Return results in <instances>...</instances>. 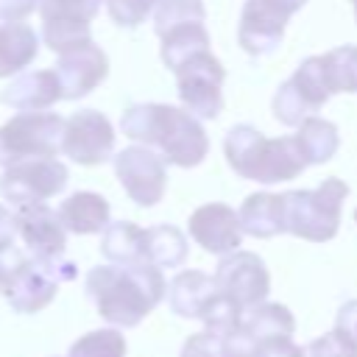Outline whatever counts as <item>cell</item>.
Here are the masks:
<instances>
[{
	"label": "cell",
	"instance_id": "1",
	"mask_svg": "<svg viewBox=\"0 0 357 357\" xmlns=\"http://www.w3.org/2000/svg\"><path fill=\"white\" fill-rule=\"evenodd\" d=\"M84 290L106 324L131 329L167 296V282L156 265L109 262L86 273Z\"/></svg>",
	"mask_w": 357,
	"mask_h": 357
},
{
	"label": "cell",
	"instance_id": "2",
	"mask_svg": "<svg viewBox=\"0 0 357 357\" xmlns=\"http://www.w3.org/2000/svg\"><path fill=\"white\" fill-rule=\"evenodd\" d=\"M120 131L176 167H195L209 153V137L198 117L167 103H131L120 117Z\"/></svg>",
	"mask_w": 357,
	"mask_h": 357
},
{
	"label": "cell",
	"instance_id": "3",
	"mask_svg": "<svg viewBox=\"0 0 357 357\" xmlns=\"http://www.w3.org/2000/svg\"><path fill=\"white\" fill-rule=\"evenodd\" d=\"M223 153L229 167L248 181L259 184H279L301 176L310 165L304 159V151L296 139L290 137H265L259 128L240 123L226 131L223 139Z\"/></svg>",
	"mask_w": 357,
	"mask_h": 357
},
{
	"label": "cell",
	"instance_id": "4",
	"mask_svg": "<svg viewBox=\"0 0 357 357\" xmlns=\"http://www.w3.org/2000/svg\"><path fill=\"white\" fill-rule=\"evenodd\" d=\"M282 195L287 234L310 243H326L337 234L343 201L349 195V184L343 178L329 176L312 190H287Z\"/></svg>",
	"mask_w": 357,
	"mask_h": 357
},
{
	"label": "cell",
	"instance_id": "5",
	"mask_svg": "<svg viewBox=\"0 0 357 357\" xmlns=\"http://www.w3.org/2000/svg\"><path fill=\"white\" fill-rule=\"evenodd\" d=\"M64 117L56 112H20L0 126V165L47 159L61 151Z\"/></svg>",
	"mask_w": 357,
	"mask_h": 357
},
{
	"label": "cell",
	"instance_id": "6",
	"mask_svg": "<svg viewBox=\"0 0 357 357\" xmlns=\"http://www.w3.org/2000/svg\"><path fill=\"white\" fill-rule=\"evenodd\" d=\"M329 84L324 73V56H307L296 73L279 84L273 95V117L282 126L298 128L307 117H312L329 100Z\"/></svg>",
	"mask_w": 357,
	"mask_h": 357
},
{
	"label": "cell",
	"instance_id": "7",
	"mask_svg": "<svg viewBox=\"0 0 357 357\" xmlns=\"http://www.w3.org/2000/svg\"><path fill=\"white\" fill-rule=\"evenodd\" d=\"M223 81L226 70L212 56V50L187 59L176 70V92L181 106L198 120H215L223 112Z\"/></svg>",
	"mask_w": 357,
	"mask_h": 357
},
{
	"label": "cell",
	"instance_id": "8",
	"mask_svg": "<svg viewBox=\"0 0 357 357\" xmlns=\"http://www.w3.org/2000/svg\"><path fill=\"white\" fill-rule=\"evenodd\" d=\"M70 181L67 165L56 156L47 159H25L3 170L0 176V195L11 201L14 206L28 204H45L47 198L64 192Z\"/></svg>",
	"mask_w": 357,
	"mask_h": 357
},
{
	"label": "cell",
	"instance_id": "9",
	"mask_svg": "<svg viewBox=\"0 0 357 357\" xmlns=\"http://www.w3.org/2000/svg\"><path fill=\"white\" fill-rule=\"evenodd\" d=\"M298 11L293 0H245L237 25V42L248 56H271L284 39V25Z\"/></svg>",
	"mask_w": 357,
	"mask_h": 357
},
{
	"label": "cell",
	"instance_id": "10",
	"mask_svg": "<svg viewBox=\"0 0 357 357\" xmlns=\"http://www.w3.org/2000/svg\"><path fill=\"white\" fill-rule=\"evenodd\" d=\"M112 162H114L117 181L123 184L126 195L137 206H156L165 198L167 167L156 151H151L145 145H131V148H123L120 153H114Z\"/></svg>",
	"mask_w": 357,
	"mask_h": 357
},
{
	"label": "cell",
	"instance_id": "11",
	"mask_svg": "<svg viewBox=\"0 0 357 357\" xmlns=\"http://www.w3.org/2000/svg\"><path fill=\"white\" fill-rule=\"evenodd\" d=\"M106 0H42V39L53 53H64L86 39L92 31V20L100 14Z\"/></svg>",
	"mask_w": 357,
	"mask_h": 357
},
{
	"label": "cell",
	"instance_id": "12",
	"mask_svg": "<svg viewBox=\"0 0 357 357\" xmlns=\"http://www.w3.org/2000/svg\"><path fill=\"white\" fill-rule=\"evenodd\" d=\"M212 279L218 284V293H223L243 310L262 304L271 293V273H268L262 257H257L254 251L237 248V251L226 254L218 262Z\"/></svg>",
	"mask_w": 357,
	"mask_h": 357
},
{
	"label": "cell",
	"instance_id": "13",
	"mask_svg": "<svg viewBox=\"0 0 357 357\" xmlns=\"http://www.w3.org/2000/svg\"><path fill=\"white\" fill-rule=\"evenodd\" d=\"M61 151L75 165H100L114 156V128L98 109H81L64 120Z\"/></svg>",
	"mask_w": 357,
	"mask_h": 357
},
{
	"label": "cell",
	"instance_id": "14",
	"mask_svg": "<svg viewBox=\"0 0 357 357\" xmlns=\"http://www.w3.org/2000/svg\"><path fill=\"white\" fill-rule=\"evenodd\" d=\"M56 75H59L64 100H78V98H86L95 86H100L106 81L109 59H106L100 45L86 39V42L59 53Z\"/></svg>",
	"mask_w": 357,
	"mask_h": 357
},
{
	"label": "cell",
	"instance_id": "15",
	"mask_svg": "<svg viewBox=\"0 0 357 357\" xmlns=\"http://www.w3.org/2000/svg\"><path fill=\"white\" fill-rule=\"evenodd\" d=\"M14 226H17L20 240L25 243V251L33 259H56V257H64L67 229H64L59 212L50 209L47 204L17 206Z\"/></svg>",
	"mask_w": 357,
	"mask_h": 357
},
{
	"label": "cell",
	"instance_id": "16",
	"mask_svg": "<svg viewBox=\"0 0 357 357\" xmlns=\"http://www.w3.org/2000/svg\"><path fill=\"white\" fill-rule=\"evenodd\" d=\"M187 229H190V237L206 254H218V257L237 251L243 243V234H245L240 226V215L229 204H220V201L198 206L190 215Z\"/></svg>",
	"mask_w": 357,
	"mask_h": 357
},
{
	"label": "cell",
	"instance_id": "17",
	"mask_svg": "<svg viewBox=\"0 0 357 357\" xmlns=\"http://www.w3.org/2000/svg\"><path fill=\"white\" fill-rule=\"evenodd\" d=\"M0 100L17 112H45L56 100H64V95L56 70H33L17 75L0 92Z\"/></svg>",
	"mask_w": 357,
	"mask_h": 357
},
{
	"label": "cell",
	"instance_id": "18",
	"mask_svg": "<svg viewBox=\"0 0 357 357\" xmlns=\"http://www.w3.org/2000/svg\"><path fill=\"white\" fill-rule=\"evenodd\" d=\"M218 298V284L204 271H178L167 284V307L181 318H204Z\"/></svg>",
	"mask_w": 357,
	"mask_h": 357
},
{
	"label": "cell",
	"instance_id": "19",
	"mask_svg": "<svg viewBox=\"0 0 357 357\" xmlns=\"http://www.w3.org/2000/svg\"><path fill=\"white\" fill-rule=\"evenodd\" d=\"M59 218L73 234H98L112 223V206L100 192H73L61 201Z\"/></svg>",
	"mask_w": 357,
	"mask_h": 357
},
{
	"label": "cell",
	"instance_id": "20",
	"mask_svg": "<svg viewBox=\"0 0 357 357\" xmlns=\"http://www.w3.org/2000/svg\"><path fill=\"white\" fill-rule=\"evenodd\" d=\"M240 226L245 234L268 240L284 234V195L276 192H254L240 206Z\"/></svg>",
	"mask_w": 357,
	"mask_h": 357
},
{
	"label": "cell",
	"instance_id": "21",
	"mask_svg": "<svg viewBox=\"0 0 357 357\" xmlns=\"http://www.w3.org/2000/svg\"><path fill=\"white\" fill-rule=\"evenodd\" d=\"M39 56V33L25 22L0 25V78L22 73Z\"/></svg>",
	"mask_w": 357,
	"mask_h": 357
},
{
	"label": "cell",
	"instance_id": "22",
	"mask_svg": "<svg viewBox=\"0 0 357 357\" xmlns=\"http://www.w3.org/2000/svg\"><path fill=\"white\" fill-rule=\"evenodd\" d=\"M100 254L114 265H148L145 229L131 220H112L100 231Z\"/></svg>",
	"mask_w": 357,
	"mask_h": 357
},
{
	"label": "cell",
	"instance_id": "23",
	"mask_svg": "<svg viewBox=\"0 0 357 357\" xmlns=\"http://www.w3.org/2000/svg\"><path fill=\"white\" fill-rule=\"evenodd\" d=\"M162 61L167 70H178L187 59L209 50V31L204 22H184L176 25L170 31H165L162 36Z\"/></svg>",
	"mask_w": 357,
	"mask_h": 357
},
{
	"label": "cell",
	"instance_id": "24",
	"mask_svg": "<svg viewBox=\"0 0 357 357\" xmlns=\"http://www.w3.org/2000/svg\"><path fill=\"white\" fill-rule=\"evenodd\" d=\"M296 139L304 151V159L307 165H324L329 162L337 148H340V134H337V126L324 120V117H307L298 131H296Z\"/></svg>",
	"mask_w": 357,
	"mask_h": 357
},
{
	"label": "cell",
	"instance_id": "25",
	"mask_svg": "<svg viewBox=\"0 0 357 357\" xmlns=\"http://www.w3.org/2000/svg\"><path fill=\"white\" fill-rule=\"evenodd\" d=\"M187 259V237L181 229L159 223L145 229V262L156 268H178Z\"/></svg>",
	"mask_w": 357,
	"mask_h": 357
},
{
	"label": "cell",
	"instance_id": "26",
	"mask_svg": "<svg viewBox=\"0 0 357 357\" xmlns=\"http://www.w3.org/2000/svg\"><path fill=\"white\" fill-rule=\"evenodd\" d=\"M243 326L259 343L265 337H282V335L293 337L296 318H293V312L284 304H279V301H262V304H257V307H251V310L243 312Z\"/></svg>",
	"mask_w": 357,
	"mask_h": 357
},
{
	"label": "cell",
	"instance_id": "27",
	"mask_svg": "<svg viewBox=\"0 0 357 357\" xmlns=\"http://www.w3.org/2000/svg\"><path fill=\"white\" fill-rule=\"evenodd\" d=\"M329 92H357V45H340L324 53Z\"/></svg>",
	"mask_w": 357,
	"mask_h": 357
},
{
	"label": "cell",
	"instance_id": "28",
	"mask_svg": "<svg viewBox=\"0 0 357 357\" xmlns=\"http://www.w3.org/2000/svg\"><path fill=\"white\" fill-rule=\"evenodd\" d=\"M126 351H128V343L123 332L117 326H103L81 335L70 346L67 357H126Z\"/></svg>",
	"mask_w": 357,
	"mask_h": 357
},
{
	"label": "cell",
	"instance_id": "29",
	"mask_svg": "<svg viewBox=\"0 0 357 357\" xmlns=\"http://www.w3.org/2000/svg\"><path fill=\"white\" fill-rule=\"evenodd\" d=\"M206 20V8L201 0H159L156 11H153V31L156 36H162L165 31L184 25V22H204Z\"/></svg>",
	"mask_w": 357,
	"mask_h": 357
},
{
	"label": "cell",
	"instance_id": "30",
	"mask_svg": "<svg viewBox=\"0 0 357 357\" xmlns=\"http://www.w3.org/2000/svg\"><path fill=\"white\" fill-rule=\"evenodd\" d=\"M298 357H357V343L343 329L335 326L321 337L310 340L307 346H301Z\"/></svg>",
	"mask_w": 357,
	"mask_h": 357
},
{
	"label": "cell",
	"instance_id": "31",
	"mask_svg": "<svg viewBox=\"0 0 357 357\" xmlns=\"http://www.w3.org/2000/svg\"><path fill=\"white\" fill-rule=\"evenodd\" d=\"M156 6L159 0H106L112 22H117L120 28H137L151 11H156Z\"/></svg>",
	"mask_w": 357,
	"mask_h": 357
},
{
	"label": "cell",
	"instance_id": "32",
	"mask_svg": "<svg viewBox=\"0 0 357 357\" xmlns=\"http://www.w3.org/2000/svg\"><path fill=\"white\" fill-rule=\"evenodd\" d=\"M181 357H226V343L220 335L204 329V332H195L184 340Z\"/></svg>",
	"mask_w": 357,
	"mask_h": 357
},
{
	"label": "cell",
	"instance_id": "33",
	"mask_svg": "<svg viewBox=\"0 0 357 357\" xmlns=\"http://www.w3.org/2000/svg\"><path fill=\"white\" fill-rule=\"evenodd\" d=\"M28 259H31V254H25V251L17 248V245H11L6 254H0V296L8 293L11 282H14L17 273L28 265Z\"/></svg>",
	"mask_w": 357,
	"mask_h": 357
},
{
	"label": "cell",
	"instance_id": "34",
	"mask_svg": "<svg viewBox=\"0 0 357 357\" xmlns=\"http://www.w3.org/2000/svg\"><path fill=\"white\" fill-rule=\"evenodd\" d=\"M301 346L293 343V337L282 335V337H265L257 343V354L254 357H298Z\"/></svg>",
	"mask_w": 357,
	"mask_h": 357
},
{
	"label": "cell",
	"instance_id": "35",
	"mask_svg": "<svg viewBox=\"0 0 357 357\" xmlns=\"http://www.w3.org/2000/svg\"><path fill=\"white\" fill-rule=\"evenodd\" d=\"M42 0H0V20L3 22H20L28 14L39 8Z\"/></svg>",
	"mask_w": 357,
	"mask_h": 357
},
{
	"label": "cell",
	"instance_id": "36",
	"mask_svg": "<svg viewBox=\"0 0 357 357\" xmlns=\"http://www.w3.org/2000/svg\"><path fill=\"white\" fill-rule=\"evenodd\" d=\"M335 326L343 329L354 343H357V298L346 301L340 310H337V318H335Z\"/></svg>",
	"mask_w": 357,
	"mask_h": 357
},
{
	"label": "cell",
	"instance_id": "37",
	"mask_svg": "<svg viewBox=\"0 0 357 357\" xmlns=\"http://www.w3.org/2000/svg\"><path fill=\"white\" fill-rule=\"evenodd\" d=\"M17 237V226H14V215L0 204V254H6L14 245Z\"/></svg>",
	"mask_w": 357,
	"mask_h": 357
},
{
	"label": "cell",
	"instance_id": "38",
	"mask_svg": "<svg viewBox=\"0 0 357 357\" xmlns=\"http://www.w3.org/2000/svg\"><path fill=\"white\" fill-rule=\"evenodd\" d=\"M293 3H296V6H298V8H301V6H304V3H307V0H293Z\"/></svg>",
	"mask_w": 357,
	"mask_h": 357
},
{
	"label": "cell",
	"instance_id": "39",
	"mask_svg": "<svg viewBox=\"0 0 357 357\" xmlns=\"http://www.w3.org/2000/svg\"><path fill=\"white\" fill-rule=\"evenodd\" d=\"M354 22H357V3H354Z\"/></svg>",
	"mask_w": 357,
	"mask_h": 357
},
{
	"label": "cell",
	"instance_id": "40",
	"mask_svg": "<svg viewBox=\"0 0 357 357\" xmlns=\"http://www.w3.org/2000/svg\"><path fill=\"white\" fill-rule=\"evenodd\" d=\"M354 223H357V209H354Z\"/></svg>",
	"mask_w": 357,
	"mask_h": 357
},
{
	"label": "cell",
	"instance_id": "41",
	"mask_svg": "<svg viewBox=\"0 0 357 357\" xmlns=\"http://www.w3.org/2000/svg\"><path fill=\"white\" fill-rule=\"evenodd\" d=\"M351 3H357V0H351Z\"/></svg>",
	"mask_w": 357,
	"mask_h": 357
}]
</instances>
